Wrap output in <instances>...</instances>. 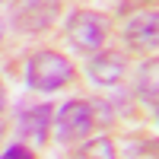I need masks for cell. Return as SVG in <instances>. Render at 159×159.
<instances>
[{"label":"cell","mask_w":159,"mask_h":159,"mask_svg":"<svg viewBox=\"0 0 159 159\" xmlns=\"http://www.w3.org/2000/svg\"><path fill=\"white\" fill-rule=\"evenodd\" d=\"M61 13V0H16L10 7V22L22 35H38L54 25Z\"/></svg>","instance_id":"cell-3"},{"label":"cell","mask_w":159,"mask_h":159,"mask_svg":"<svg viewBox=\"0 0 159 159\" xmlns=\"http://www.w3.org/2000/svg\"><path fill=\"white\" fill-rule=\"evenodd\" d=\"M51 121H54V134L61 143H80L92 134V105L86 99L64 102Z\"/></svg>","instance_id":"cell-4"},{"label":"cell","mask_w":159,"mask_h":159,"mask_svg":"<svg viewBox=\"0 0 159 159\" xmlns=\"http://www.w3.org/2000/svg\"><path fill=\"white\" fill-rule=\"evenodd\" d=\"M0 42H3V19H0Z\"/></svg>","instance_id":"cell-12"},{"label":"cell","mask_w":159,"mask_h":159,"mask_svg":"<svg viewBox=\"0 0 159 159\" xmlns=\"http://www.w3.org/2000/svg\"><path fill=\"white\" fill-rule=\"evenodd\" d=\"M127 70V61L124 54H118V51H102V54H92L86 61V73L92 83H99V86H115L118 80L124 76Z\"/></svg>","instance_id":"cell-5"},{"label":"cell","mask_w":159,"mask_h":159,"mask_svg":"<svg viewBox=\"0 0 159 159\" xmlns=\"http://www.w3.org/2000/svg\"><path fill=\"white\" fill-rule=\"evenodd\" d=\"M76 67L61 54V51H35V54L25 61V83L35 92H54L64 89L67 83H73Z\"/></svg>","instance_id":"cell-1"},{"label":"cell","mask_w":159,"mask_h":159,"mask_svg":"<svg viewBox=\"0 0 159 159\" xmlns=\"http://www.w3.org/2000/svg\"><path fill=\"white\" fill-rule=\"evenodd\" d=\"M51 118H54V115H51V105H32V108L19 111L16 127H19L22 137H29L35 143H45L48 130H51Z\"/></svg>","instance_id":"cell-6"},{"label":"cell","mask_w":159,"mask_h":159,"mask_svg":"<svg viewBox=\"0 0 159 159\" xmlns=\"http://www.w3.org/2000/svg\"><path fill=\"white\" fill-rule=\"evenodd\" d=\"M3 105H7V92H3V83H0V111H3Z\"/></svg>","instance_id":"cell-11"},{"label":"cell","mask_w":159,"mask_h":159,"mask_svg":"<svg viewBox=\"0 0 159 159\" xmlns=\"http://www.w3.org/2000/svg\"><path fill=\"white\" fill-rule=\"evenodd\" d=\"M0 137H3V124H0Z\"/></svg>","instance_id":"cell-13"},{"label":"cell","mask_w":159,"mask_h":159,"mask_svg":"<svg viewBox=\"0 0 159 159\" xmlns=\"http://www.w3.org/2000/svg\"><path fill=\"white\" fill-rule=\"evenodd\" d=\"M111 32V19L105 13H96V10H76L73 16L67 19V42L83 51V54H99V48L105 45V38Z\"/></svg>","instance_id":"cell-2"},{"label":"cell","mask_w":159,"mask_h":159,"mask_svg":"<svg viewBox=\"0 0 159 159\" xmlns=\"http://www.w3.org/2000/svg\"><path fill=\"white\" fill-rule=\"evenodd\" d=\"M0 159H35V153L25 147L22 140H16V143H10V147L0 153Z\"/></svg>","instance_id":"cell-10"},{"label":"cell","mask_w":159,"mask_h":159,"mask_svg":"<svg viewBox=\"0 0 159 159\" xmlns=\"http://www.w3.org/2000/svg\"><path fill=\"white\" fill-rule=\"evenodd\" d=\"M80 159H118V156H115V143H111V137H105V134H99V137H86V143L80 147Z\"/></svg>","instance_id":"cell-8"},{"label":"cell","mask_w":159,"mask_h":159,"mask_svg":"<svg viewBox=\"0 0 159 159\" xmlns=\"http://www.w3.org/2000/svg\"><path fill=\"white\" fill-rule=\"evenodd\" d=\"M137 92H140V102H147L150 108H156V61H150L147 67L140 70Z\"/></svg>","instance_id":"cell-9"},{"label":"cell","mask_w":159,"mask_h":159,"mask_svg":"<svg viewBox=\"0 0 159 159\" xmlns=\"http://www.w3.org/2000/svg\"><path fill=\"white\" fill-rule=\"evenodd\" d=\"M124 38H127L137 51H153V48H156V13H153V10H150V13H147V10L137 13V16L124 25Z\"/></svg>","instance_id":"cell-7"}]
</instances>
